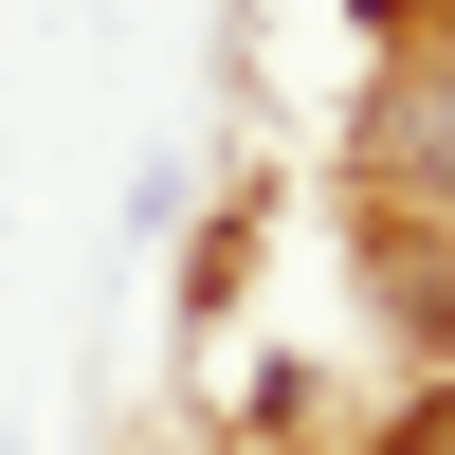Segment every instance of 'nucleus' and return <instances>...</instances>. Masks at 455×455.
<instances>
[{
  "instance_id": "obj_1",
  "label": "nucleus",
  "mask_w": 455,
  "mask_h": 455,
  "mask_svg": "<svg viewBox=\"0 0 455 455\" xmlns=\"http://www.w3.org/2000/svg\"><path fill=\"white\" fill-rule=\"evenodd\" d=\"M383 164L419 182V201H455V55H437V73H401V92H383Z\"/></svg>"
},
{
  "instance_id": "obj_2",
  "label": "nucleus",
  "mask_w": 455,
  "mask_h": 455,
  "mask_svg": "<svg viewBox=\"0 0 455 455\" xmlns=\"http://www.w3.org/2000/svg\"><path fill=\"white\" fill-rule=\"evenodd\" d=\"M401 310H419L437 347H455V237H419V255H401Z\"/></svg>"
},
{
  "instance_id": "obj_3",
  "label": "nucleus",
  "mask_w": 455,
  "mask_h": 455,
  "mask_svg": "<svg viewBox=\"0 0 455 455\" xmlns=\"http://www.w3.org/2000/svg\"><path fill=\"white\" fill-rule=\"evenodd\" d=\"M383 455H455V383H437V401H419V419H401Z\"/></svg>"
}]
</instances>
